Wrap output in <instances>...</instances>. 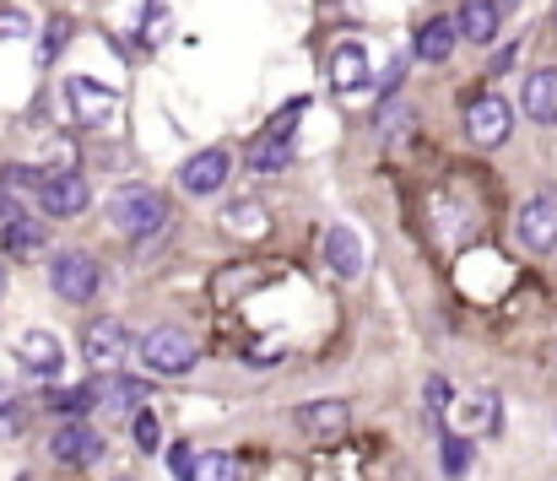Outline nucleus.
<instances>
[{"label": "nucleus", "mask_w": 557, "mask_h": 481, "mask_svg": "<svg viewBox=\"0 0 557 481\" xmlns=\"http://www.w3.org/2000/svg\"><path fill=\"white\" fill-rule=\"evenodd\" d=\"M455 44H460V27H455V16H428V22L417 27V44H411V60H428V65H444V60L455 54Z\"/></svg>", "instance_id": "2eb2a0df"}, {"label": "nucleus", "mask_w": 557, "mask_h": 481, "mask_svg": "<svg viewBox=\"0 0 557 481\" xmlns=\"http://www.w3.org/2000/svg\"><path fill=\"white\" fill-rule=\"evenodd\" d=\"M120 481H131V477H120Z\"/></svg>", "instance_id": "c9c22d12"}, {"label": "nucleus", "mask_w": 557, "mask_h": 481, "mask_svg": "<svg viewBox=\"0 0 557 481\" xmlns=\"http://www.w3.org/2000/svg\"><path fill=\"white\" fill-rule=\"evenodd\" d=\"M131 433H136V449H158V417L152 411H136V422H131Z\"/></svg>", "instance_id": "cd10ccee"}, {"label": "nucleus", "mask_w": 557, "mask_h": 481, "mask_svg": "<svg viewBox=\"0 0 557 481\" xmlns=\"http://www.w3.org/2000/svg\"><path fill=\"white\" fill-rule=\"evenodd\" d=\"M227 173H233V158H227L222 147H206V152H195V158L180 168V189L195 195V200H206V195H216V189L227 184Z\"/></svg>", "instance_id": "9d476101"}, {"label": "nucleus", "mask_w": 557, "mask_h": 481, "mask_svg": "<svg viewBox=\"0 0 557 481\" xmlns=\"http://www.w3.org/2000/svg\"><path fill=\"white\" fill-rule=\"evenodd\" d=\"M195 460H200V455H195L189 444H174V449H169V471H174V481H189Z\"/></svg>", "instance_id": "7c9ffc66"}, {"label": "nucleus", "mask_w": 557, "mask_h": 481, "mask_svg": "<svg viewBox=\"0 0 557 481\" xmlns=\"http://www.w3.org/2000/svg\"><path fill=\"white\" fill-rule=\"evenodd\" d=\"M0 244H5V255H16V260H38V255L49 249V227L33 222V217H22V222H5V227H0Z\"/></svg>", "instance_id": "6ab92c4d"}, {"label": "nucleus", "mask_w": 557, "mask_h": 481, "mask_svg": "<svg viewBox=\"0 0 557 481\" xmlns=\"http://www.w3.org/2000/svg\"><path fill=\"white\" fill-rule=\"evenodd\" d=\"M520 103H525V114L536 120V125H557V71H531L525 76V92H520Z\"/></svg>", "instance_id": "a211bd4d"}, {"label": "nucleus", "mask_w": 557, "mask_h": 481, "mask_svg": "<svg viewBox=\"0 0 557 481\" xmlns=\"http://www.w3.org/2000/svg\"><path fill=\"white\" fill-rule=\"evenodd\" d=\"M44 406H49L54 417H71V422H82V411L92 406V390H87V384H76V390H49V395H44Z\"/></svg>", "instance_id": "4be33fe9"}, {"label": "nucleus", "mask_w": 557, "mask_h": 481, "mask_svg": "<svg viewBox=\"0 0 557 481\" xmlns=\"http://www.w3.org/2000/svg\"><path fill=\"white\" fill-rule=\"evenodd\" d=\"M325 260H331V271H336L342 282L363 276V260H369L363 233H358V227H347V222H336V227L325 233Z\"/></svg>", "instance_id": "4468645a"}, {"label": "nucleus", "mask_w": 557, "mask_h": 481, "mask_svg": "<svg viewBox=\"0 0 557 481\" xmlns=\"http://www.w3.org/2000/svg\"><path fill=\"white\" fill-rule=\"evenodd\" d=\"M49 455H54L60 466H92V460H103V433H98L92 422H65V428L49 439Z\"/></svg>", "instance_id": "9b49d317"}, {"label": "nucleus", "mask_w": 557, "mask_h": 481, "mask_svg": "<svg viewBox=\"0 0 557 481\" xmlns=\"http://www.w3.org/2000/svg\"><path fill=\"white\" fill-rule=\"evenodd\" d=\"M298 428H304L309 439L331 444V439H342V433L352 428V406H347V400H336V395L309 400V406H298Z\"/></svg>", "instance_id": "f8f14e48"}, {"label": "nucleus", "mask_w": 557, "mask_h": 481, "mask_svg": "<svg viewBox=\"0 0 557 481\" xmlns=\"http://www.w3.org/2000/svg\"><path fill=\"white\" fill-rule=\"evenodd\" d=\"M103 211H109V222H114L120 233H131V238H152V233H163V222H169V200H163L158 189H147V184H120Z\"/></svg>", "instance_id": "f257e3e1"}, {"label": "nucleus", "mask_w": 557, "mask_h": 481, "mask_svg": "<svg viewBox=\"0 0 557 481\" xmlns=\"http://www.w3.org/2000/svg\"><path fill=\"white\" fill-rule=\"evenodd\" d=\"M466 422L471 428H498V395H476V400H466Z\"/></svg>", "instance_id": "a878e982"}, {"label": "nucleus", "mask_w": 557, "mask_h": 481, "mask_svg": "<svg viewBox=\"0 0 557 481\" xmlns=\"http://www.w3.org/2000/svg\"><path fill=\"white\" fill-rule=\"evenodd\" d=\"M0 298H5V266H0Z\"/></svg>", "instance_id": "f704fd0d"}, {"label": "nucleus", "mask_w": 557, "mask_h": 481, "mask_svg": "<svg viewBox=\"0 0 557 481\" xmlns=\"http://www.w3.org/2000/svg\"><path fill=\"white\" fill-rule=\"evenodd\" d=\"M515 238H520L531 255L557 249V195H536V200L520 206V217H515Z\"/></svg>", "instance_id": "1a4fd4ad"}, {"label": "nucleus", "mask_w": 557, "mask_h": 481, "mask_svg": "<svg viewBox=\"0 0 557 481\" xmlns=\"http://www.w3.org/2000/svg\"><path fill=\"white\" fill-rule=\"evenodd\" d=\"M509 131H515V109H509V98H498V92H476V98L466 103V136H471L482 152L504 147Z\"/></svg>", "instance_id": "20e7f679"}, {"label": "nucleus", "mask_w": 557, "mask_h": 481, "mask_svg": "<svg viewBox=\"0 0 557 481\" xmlns=\"http://www.w3.org/2000/svg\"><path fill=\"white\" fill-rule=\"evenodd\" d=\"M249 287H260V271H255V266H233V271L216 276V298H222V304L238 298V293H249Z\"/></svg>", "instance_id": "393cba45"}, {"label": "nucleus", "mask_w": 557, "mask_h": 481, "mask_svg": "<svg viewBox=\"0 0 557 481\" xmlns=\"http://www.w3.org/2000/svg\"><path fill=\"white\" fill-rule=\"evenodd\" d=\"M515 60H520V44H504V49L487 60V71H493V76H504V71H515Z\"/></svg>", "instance_id": "72a5a7b5"}, {"label": "nucleus", "mask_w": 557, "mask_h": 481, "mask_svg": "<svg viewBox=\"0 0 557 481\" xmlns=\"http://www.w3.org/2000/svg\"><path fill=\"white\" fill-rule=\"evenodd\" d=\"M16 422H22V395L0 384V428H16Z\"/></svg>", "instance_id": "473e14b6"}, {"label": "nucleus", "mask_w": 557, "mask_h": 481, "mask_svg": "<svg viewBox=\"0 0 557 481\" xmlns=\"http://www.w3.org/2000/svg\"><path fill=\"white\" fill-rule=\"evenodd\" d=\"M16 362H22V373L54 384V379L65 373V346H60V335H49V330H22V335H16Z\"/></svg>", "instance_id": "0eeeda50"}, {"label": "nucleus", "mask_w": 557, "mask_h": 481, "mask_svg": "<svg viewBox=\"0 0 557 481\" xmlns=\"http://www.w3.org/2000/svg\"><path fill=\"white\" fill-rule=\"evenodd\" d=\"M65 38H71V22H65V16H54V27L44 33V60H54V54L65 49Z\"/></svg>", "instance_id": "2f4dec72"}, {"label": "nucleus", "mask_w": 557, "mask_h": 481, "mask_svg": "<svg viewBox=\"0 0 557 481\" xmlns=\"http://www.w3.org/2000/svg\"><path fill=\"white\" fill-rule=\"evenodd\" d=\"M309 103H314V98H293V103H282V109L265 120L260 136H265V141H293V136H298V120L309 114Z\"/></svg>", "instance_id": "412c9836"}, {"label": "nucleus", "mask_w": 557, "mask_h": 481, "mask_svg": "<svg viewBox=\"0 0 557 481\" xmlns=\"http://www.w3.org/2000/svg\"><path fill=\"white\" fill-rule=\"evenodd\" d=\"M438 449H444V455H438V460H444V477H466V471H471V439H466V433H444Z\"/></svg>", "instance_id": "b1692460"}, {"label": "nucleus", "mask_w": 557, "mask_h": 481, "mask_svg": "<svg viewBox=\"0 0 557 481\" xmlns=\"http://www.w3.org/2000/svg\"><path fill=\"white\" fill-rule=\"evenodd\" d=\"M455 27H460V38H471V44H493V38H498V27H504V16H498V5H493V0H460Z\"/></svg>", "instance_id": "f3484780"}, {"label": "nucleus", "mask_w": 557, "mask_h": 481, "mask_svg": "<svg viewBox=\"0 0 557 481\" xmlns=\"http://www.w3.org/2000/svg\"><path fill=\"white\" fill-rule=\"evenodd\" d=\"M125 351H131V330L120 320H92L82 330V357H87L98 373H120Z\"/></svg>", "instance_id": "39448f33"}, {"label": "nucleus", "mask_w": 557, "mask_h": 481, "mask_svg": "<svg viewBox=\"0 0 557 481\" xmlns=\"http://www.w3.org/2000/svg\"><path fill=\"white\" fill-rule=\"evenodd\" d=\"M27 33H33V16L16 11V5H5L0 11V38H27Z\"/></svg>", "instance_id": "c85d7f7f"}, {"label": "nucleus", "mask_w": 557, "mask_h": 481, "mask_svg": "<svg viewBox=\"0 0 557 481\" xmlns=\"http://www.w3.org/2000/svg\"><path fill=\"white\" fill-rule=\"evenodd\" d=\"M38 206H44L49 217H82V211L92 206V184H87L82 173H71V168H60V173H44Z\"/></svg>", "instance_id": "423d86ee"}, {"label": "nucleus", "mask_w": 557, "mask_h": 481, "mask_svg": "<svg viewBox=\"0 0 557 481\" xmlns=\"http://www.w3.org/2000/svg\"><path fill=\"white\" fill-rule=\"evenodd\" d=\"M422 395H428V411H433V417H444V411H449V395H455V390H449V379H438V373H433V379L422 384Z\"/></svg>", "instance_id": "bb28decb"}, {"label": "nucleus", "mask_w": 557, "mask_h": 481, "mask_svg": "<svg viewBox=\"0 0 557 481\" xmlns=\"http://www.w3.org/2000/svg\"><path fill=\"white\" fill-rule=\"evenodd\" d=\"M71 103H76V120L82 125H109L114 120V87L109 82H92V76H71L65 82Z\"/></svg>", "instance_id": "ddd939ff"}, {"label": "nucleus", "mask_w": 557, "mask_h": 481, "mask_svg": "<svg viewBox=\"0 0 557 481\" xmlns=\"http://www.w3.org/2000/svg\"><path fill=\"white\" fill-rule=\"evenodd\" d=\"M49 287H54L65 304H92L98 287H103V271H98V260H92L87 249H60V255L49 260Z\"/></svg>", "instance_id": "7ed1b4c3"}, {"label": "nucleus", "mask_w": 557, "mask_h": 481, "mask_svg": "<svg viewBox=\"0 0 557 481\" xmlns=\"http://www.w3.org/2000/svg\"><path fill=\"white\" fill-rule=\"evenodd\" d=\"M87 390H92V406H103V411H147V400H152V384L131 379V373H92Z\"/></svg>", "instance_id": "6e6552de"}, {"label": "nucleus", "mask_w": 557, "mask_h": 481, "mask_svg": "<svg viewBox=\"0 0 557 481\" xmlns=\"http://www.w3.org/2000/svg\"><path fill=\"white\" fill-rule=\"evenodd\" d=\"M293 158H298V152H293V141H265V136H255L244 162H249L255 173H282V168H293Z\"/></svg>", "instance_id": "aec40b11"}, {"label": "nucleus", "mask_w": 557, "mask_h": 481, "mask_svg": "<svg viewBox=\"0 0 557 481\" xmlns=\"http://www.w3.org/2000/svg\"><path fill=\"white\" fill-rule=\"evenodd\" d=\"M189 481H238V460H233V455H222V449H211V455H200V460H195Z\"/></svg>", "instance_id": "5701e85b"}, {"label": "nucleus", "mask_w": 557, "mask_h": 481, "mask_svg": "<svg viewBox=\"0 0 557 481\" xmlns=\"http://www.w3.org/2000/svg\"><path fill=\"white\" fill-rule=\"evenodd\" d=\"M373 82V60L363 44H342L336 54H331V87L336 92H363Z\"/></svg>", "instance_id": "dca6fc26"}, {"label": "nucleus", "mask_w": 557, "mask_h": 481, "mask_svg": "<svg viewBox=\"0 0 557 481\" xmlns=\"http://www.w3.org/2000/svg\"><path fill=\"white\" fill-rule=\"evenodd\" d=\"M141 362L158 373V379H180L200 362V341L189 335L185 324H158L141 335Z\"/></svg>", "instance_id": "f03ea898"}, {"label": "nucleus", "mask_w": 557, "mask_h": 481, "mask_svg": "<svg viewBox=\"0 0 557 481\" xmlns=\"http://www.w3.org/2000/svg\"><path fill=\"white\" fill-rule=\"evenodd\" d=\"M406 65H411L406 54H395V60L384 65V76H379V92H384V98H395V92H400V82H406Z\"/></svg>", "instance_id": "c756f323"}]
</instances>
